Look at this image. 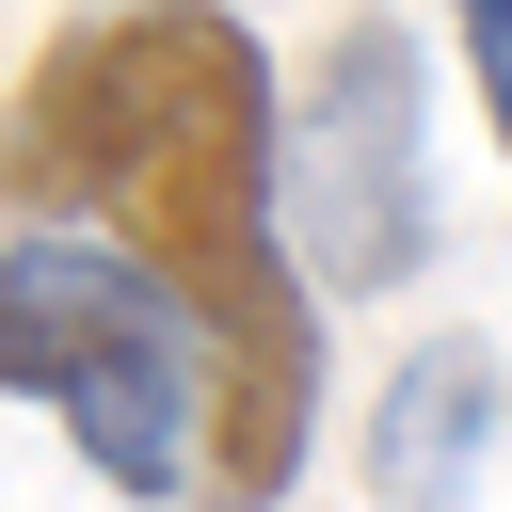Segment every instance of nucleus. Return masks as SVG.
<instances>
[{"label": "nucleus", "instance_id": "7ed1b4c3", "mask_svg": "<svg viewBox=\"0 0 512 512\" xmlns=\"http://www.w3.org/2000/svg\"><path fill=\"white\" fill-rule=\"evenodd\" d=\"M272 240L304 272V304H384L416 256H432V144H416V48L368 16L336 32L320 96H304V144L272 160Z\"/></svg>", "mask_w": 512, "mask_h": 512}, {"label": "nucleus", "instance_id": "39448f33", "mask_svg": "<svg viewBox=\"0 0 512 512\" xmlns=\"http://www.w3.org/2000/svg\"><path fill=\"white\" fill-rule=\"evenodd\" d=\"M448 32H464V80L512 96V0H448Z\"/></svg>", "mask_w": 512, "mask_h": 512}, {"label": "nucleus", "instance_id": "f03ea898", "mask_svg": "<svg viewBox=\"0 0 512 512\" xmlns=\"http://www.w3.org/2000/svg\"><path fill=\"white\" fill-rule=\"evenodd\" d=\"M192 384H208V352H192L176 288L112 224L32 208L0 240V400H48L64 448L112 496H176L192 480Z\"/></svg>", "mask_w": 512, "mask_h": 512}, {"label": "nucleus", "instance_id": "f257e3e1", "mask_svg": "<svg viewBox=\"0 0 512 512\" xmlns=\"http://www.w3.org/2000/svg\"><path fill=\"white\" fill-rule=\"evenodd\" d=\"M0 208H64V224H112L208 384H192V432H208V480L224 496H288L304 480V432H320V304L272 240V64L224 0H128L96 32H48L16 112H0Z\"/></svg>", "mask_w": 512, "mask_h": 512}, {"label": "nucleus", "instance_id": "20e7f679", "mask_svg": "<svg viewBox=\"0 0 512 512\" xmlns=\"http://www.w3.org/2000/svg\"><path fill=\"white\" fill-rule=\"evenodd\" d=\"M496 464V336H432L368 416V496H480Z\"/></svg>", "mask_w": 512, "mask_h": 512}]
</instances>
